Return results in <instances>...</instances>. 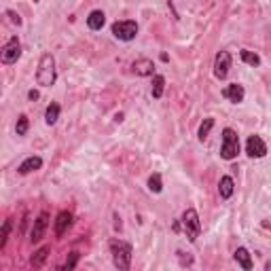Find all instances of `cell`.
<instances>
[{
  "label": "cell",
  "instance_id": "cell-22",
  "mask_svg": "<svg viewBox=\"0 0 271 271\" xmlns=\"http://www.w3.org/2000/svg\"><path fill=\"white\" fill-rule=\"evenodd\" d=\"M148 191L150 193H155V195H159L161 191H163V180H161V174H150V178H148Z\"/></svg>",
  "mask_w": 271,
  "mask_h": 271
},
{
  "label": "cell",
  "instance_id": "cell-3",
  "mask_svg": "<svg viewBox=\"0 0 271 271\" xmlns=\"http://www.w3.org/2000/svg\"><path fill=\"white\" fill-rule=\"evenodd\" d=\"M238 155H240V136H238V132H235V129L225 127V129H222L220 157L227 159V161H233Z\"/></svg>",
  "mask_w": 271,
  "mask_h": 271
},
{
  "label": "cell",
  "instance_id": "cell-13",
  "mask_svg": "<svg viewBox=\"0 0 271 271\" xmlns=\"http://www.w3.org/2000/svg\"><path fill=\"white\" fill-rule=\"evenodd\" d=\"M41 168H43V159L36 157V155H32V157H28L26 161H21V166L17 168V172H19L21 176H26V174H32V172L41 170Z\"/></svg>",
  "mask_w": 271,
  "mask_h": 271
},
{
  "label": "cell",
  "instance_id": "cell-19",
  "mask_svg": "<svg viewBox=\"0 0 271 271\" xmlns=\"http://www.w3.org/2000/svg\"><path fill=\"white\" fill-rule=\"evenodd\" d=\"M57 119H60V104L51 102L49 106H47V110H45V123L47 125H55Z\"/></svg>",
  "mask_w": 271,
  "mask_h": 271
},
{
  "label": "cell",
  "instance_id": "cell-26",
  "mask_svg": "<svg viewBox=\"0 0 271 271\" xmlns=\"http://www.w3.org/2000/svg\"><path fill=\"white\" fill-rule=\"evenodd\" d=\"M7 15L11 17V21H13L15 23V26H21V17L15 13V11H7Z\"/></svg>",
  "mask_w": 271,
  "mask_h": 271
},
{
  "label": "cell",
  "instance_id": "cell-15",
  "mask_svg": "<svg viewBox=\"0 0 271 271\" xmlns=\"http://www.w3.org/2000/svg\"><path fill=\"white\" fill-rule=\"evenodd\" d=\"M233 191H235L233 178H231V176H222L220 182H218V195H220L222 199H229V197L233 195Z\"/></svg>",
  "mask_w": 271,
  "mask_h": 271
},
{
  "label": "cell",
  "instance_id": "cell-2",
  "mask_svg": "<svg viewBox=\"0 0 271 271\" xmlns=\"http://www.w3.org/2000/svg\"><path fill=\"white\" fill-rule=\"evenodd\" d=\"M57 79L55 72V57L51 53H43L41 62H38V70H36V83L41 87H51Z\"/></svg>",
  "mask_w": 271,
  "mask_h": 271
},
{
  "label": "cell",
  "instance_id": "cell-6",
  "mask_svg": "<svg viewBox=\"0 0 271 271\" xmlns=\"http://www.w3.org/2000/svg\"><path fill=\"white\" fill-rule=\"evenodd\" d=\"M19 57H21V43H19L17 36H11L5 43L3 51H0V62H3L5 66H11V64H15Z\"/></svg>",
  "mask_w": 271,
  "mask_h": 271
},
{
  "label": "cell",
  "instance_id": "cell-17",
  "mask_svg": "<svg viewBox=\"0 0 271 271\" xmlns=\"http://www.w3.org/2000/svg\"><path fill=\"white\" fill-rule=\"evenodd\" d=\"M163 91H166V76H163V74H155V76H152V87H150L152 98H155V100L163 98Z\"/></svg>",
  "mask_w": 271,
  "mask_h": 271
},
{
  "label": "cell",
  "instance_id": "cell-27",
  "mask_svg": "<svg viewBox=\"0 0 271 271\" xmlns=\"http://www.w3.org/2000/svg\"><path fill=\"white\" fill-rule=\"evenodd\" d=\"M28 98H30L32 102H34V100H38V91H36V89H30V91H28Z\"/></svg>",
  "mask_w": 271,
  "mask_h": 271
},
{
  "label": "cell",
  "instance_id": "cell-23",
  "mask_svg": "<svg viewBox=\"0 0 271 271\" xmlns=\"http://www.w3.org/2000/svg\"><path fill=\"white\" fill-rule=\"evenodd\" d=\"M28 129H30V119H28L26 114H19L17 125H15V132H17V136H26V134H28Z\"/></svg>",
  "mask_w": 271,
  "mask_h": 271
},
{
  "label": "cell",
  "instance_id": "cell-12",
  "mask_svg": "<svg viewBox=\"0 0 271 271\" xmlns=\"http://www.w3.org/2000/svg\"><path fill=\"white\" fill-rule=\"evenodd\" d=\"M222 98H227L233 104H242L244 98H246V89L240 83H231V85H227L225 89H222Z\"/></svg>",
  "mask_w": 271,
  "mask_h": 271
},
{
  "label": "cell",
  "instance_id": "cell-9",
  "mask_svg": "<svg viewBox=\"0 0 271 271\" xmlns=\"http://www.w3.org/2000/svg\"><path fill=\"white\" fill-rule=\"evenodd\" d=\"M47 227H49V214H47V212H43V214H41L36 220H34V225H32V231H30V242H32V244L41 242V240L45 238Z\"/></svg>",
  "mask_w": 271,
  "mask_h": 271
},
{
  "label": "cell",
  "instance_id": "cell-11",
  "mask_svg": "<svg viewBox=\"0 0 271 271\" xmlns=\"http://www.w3.org/2000/svg\"><path fill=\"white\" fill-rule=\"evenodd\" d=\"M72 220H74V216H72V212H68V210H62L60 214H57V218H55V235L57 238H64V233L72 227Z\"/></svg>",
  "mask_w": 271,
  "mask_h": 271
},
{
  "label": "cell",
  "instance_id": "cell-21",
  "mask_svg": "<svg viewBox=\"0 0 271 271\" xmlns=\"http://www.w3.org/2000/svg\"><path fill=\"white\" fill-rule=\"evenodd\" d=\"M214 127V119L212 117H208V119H204V123L199 125V132H197V138H199V142H206L208 136H210V129Z\"/></svg>",
  "mask_w": 271,
  "mask_h": 271
},
{
  "label": "cell",
  "instance_id": "cell-24",
  "mask_svg": "<svg viewBox=\"0 0 271 271\" xmlns=\"http://www.w3.org/2000/svg\"><path fill=\"white\" fill-rule=\"evenodd\" d=\"M9 233H11V218L5 220L3 231H0V250H5V246H7V242H9Z\"/></svg>",
  "mask_w": 271,
  "mask_h": 271
},
{
  "label": "cell",
  "instance_id": "cell-8",
  "mask_svg": "<svg viewBox=\"0 0 271 271\" xmlns=\"http://www.w3.org/2000/svg\"><path fill=\"white\" fill-rule=\"evenodd\" d=\"M229 68H231V53H229V51H220V53L214 57V76H216L218 81L227 79Z\"/></svg>",
  "mask_w": 271,
  "mask_h": 271
},
{
  "label": "cell",
  "instance_id": "cell-4",
  "mask_svg": "<svg viewBox=\"0 0 271 271\" xmlns=\"http://www.w3.org/2000/svg\"><path fill=\"white\" fill-rule=\"evenodd\" d=\"M180 222H182V229H184V233H186L188 242L195 244L197 238H199V233H202V222H199L197 210H195V208H186V210L182 212Z\"/></svg>",
  "mask_w": 271,
  "mask_h": 271
},
{
  "label": "cell",
  "instance_id": "cell-1",
  "mask_svg": "<svg viewBox=\"0 0 271 271\" xmlns=\"http://www.w3.org/2000/svg\"><path fill=\"white\" fill-rule=\"evenodd\" d=\"M110 254H112V263L119 271H127L132 267V244H127L123 240H110L108 244Z\"/></svg>",
  "mask_w": 271,
  "mask_h": 271
},
{
  "label": "cell",
  "instance_id": "cell-18",
  "mask_svg": "<svg viewBox=\"0 0 271 271\" xmlns=\"http://www.w3.org/2000/svg\"><path fill=\"white\" fill-rule=\"evenodd\" d=\"M49 252H51L49 246H43V248L36 250V252H34V256L30 258V265H32L34 269H41V267L45 265V261H47V256H49Z\"/></svg>",
  "mask_w": 271,
  "mask_h": 271
},
{
  "label": "cell",
  "instance_id": "cell-7",
  "mask_svg": "<svg viewBox=\"0 0 271 271\" xmlns=\"http://www.w3.org/2000/svg\"><path fill=\"white\" fill-rule=\"evenodd\" d=\"M246 155L252 159H261L267 155V144L261 136H250L248 142H246Z\"/></svg>",
  "mask_w": 271,
  "mask_h": 271
},
{
  "label": "cell",
  "instance_id": "cell-10",
  "mask_svg": "<svg viewBox=\"0 0 271 271\" xmlns=\"http://www.w3.org/2000/svg\"><path fill=\"white\" fill-rule=\"evenodd\" d=\"M132 72L136 76H155V62L148 57H140L132 64Z\"/></svg>",
  "mask_w": 271,
  "mask_h": 271
},
{
  "label": "cell",
  "instance_id": "cell-25",
  "mask_svg": "<svg viewBox=\"0 0 271 271\" xmlns=\"http://www.w3.org/2000/svg\"><path fill=\"white\" fill-rule=\"evenodd\" d=\"M76 263H79V252H70L68 261H66V265H64V269H74Z\"/></svg>",
  "mask_w": 271,
  "mask_h": 271
},
{
  "label": "cell",
  "instance_id": "cell-28",
  "mask_svg": "<svg viewBox=\"0 0 271 271\" xmlns=\"http://www.w3.org/2000/svg\"><path fill=\"white\" fill-rule=\"evenodd\" d=\"M265 269H267V271H271V261H267V263H265Z\"/></svg>",
  "mask_w": 271,
  "mask_h": 271
},
{
  "label": "cell",
  "instance_id": "cell-14",
  "mask_svg": "<svg viewBox=\"0 0 271 271\" xmlns=\"http://www.w3.org/2000/svg\"><path fill=\"white\" fill-rule=\"evenodd\" d=\"M104 23H106V15H104V11H91L89 17H87V26L89 30H102L104 28Z\"/></svg>",
  "mask_w": 271,
  "mask_h": 271
},
{
  "label": "cell",
  "instance_id": "cell-5",
  "mask_svg": "<svg viewBox=\"0 0 271 271\" xmlns=\"http://www.w3.org/2000/svg\"><path fill=\"white\" fill-rule=\"evenodd\" d=\"M112 36L119 38L123 43H129L138 36V23L132 21V19H123V21H114L112 23Z\"/></svg>",
  "mask_w": 271,
  "mask_h": 271
},
{
  "label": "cell",
  "instance_id": "cell-20",
  "mask_svg": "<svg viewBox=\"0 0 271 271\" xmlns=\"http://www.w3.org/2000/svg\"><path fill=\"white\" fill-rule=\"evenodd\" d=\"M240 57H242V62H244V64H248V66H252V68L261 66V57H258V55H256L254 51L242 49V51H240Z\"/></svg>",
  "mask_w": 271,
  "mask_h": 271
},
{
  "label": "cell",
  "instance_id": "cell-16",
  "mask_svg": "<svg viewBox=\"0 0 271 271\" xmlns=\"http://www.w3.org/2000/svg\"><path fill=\"white\" fill-rule=\"evenodd\" d=\"M233 258L238 261V265L242 269H246V271L252 269V258H250V252L246 248H238V250H235V254H233Z\"/></svg>",
  "mask_w": 271,
  "mask_h": 271
}]
</instances>
